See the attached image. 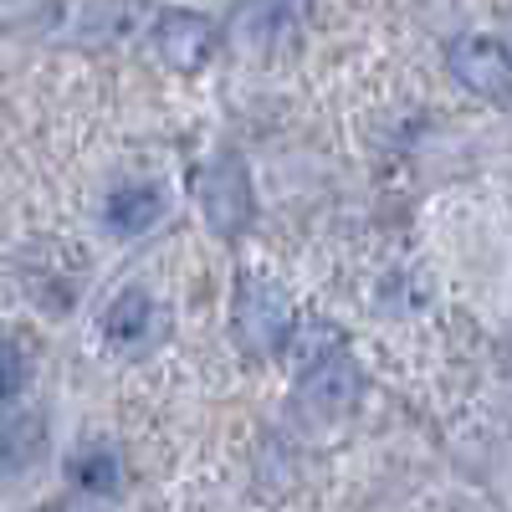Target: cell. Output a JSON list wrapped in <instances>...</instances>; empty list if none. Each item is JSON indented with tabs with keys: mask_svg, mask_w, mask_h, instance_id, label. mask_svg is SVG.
I'll list each match as a JSON object with an SVG mask.
<instances>
[{
	"mask_svg": "<svg viewBox=\"0 0 512 512\" xmlns=\"http://www.w3.org/2000/svg\"><path fill=\"white\" fill-rule=\"evenodd\" d=\"M292 313H287V297L267 282V277H241V287H236V323H231V333H236V344L251 354V359H272L287 338H292Z\"/></svg>",
	"mask_w": 512,
	"mask_h": 512,
	"instance_id": "1",
	"label": "cell"
},
{
	"mask_svg": "<svg viewBox=\"0 0 512 512\" xmlns=\"http://www.w3.org/2000/svg\"><path fill=\"white\" fill-rule=\"evenodd\" d=\"M200 205L216 236H241L251 221V180L236 154H216L200 169Z\"/></svg>",
	"mask_w": 512,
	"mask_h": 512,
	"instance_id": "2",
	"label": "cell"
},
{
	"mask_svg": "<svg viewBox=\"0 0 512 512\" xmlns=\"http://www.w3.org/2000/svg\"><path fill=\"white\" fill-rule=\"evenodd\" d=\"M446 62H451L461 88H472L477 98H507L512 93V57L492 36H456Z\"/></svg>",
	"mask_w": 512,
	"mask_h": 512,
	"instance_id": "3",
	"label": "cell"
},
{
	"mask_svg": "<svg viewBox=\"0 0 512 512\" xmlns=\"http://www.w3.org/2000/svg\"><path fill=\"white\" fill-rule=\"evenodd\" d=\"M159 333H164V313L154 308V297L139 292V287L118 292L113 303H108V313H103V338H108L113 349H123V354L149 349Z\"/></svg>",
	"mask_w": 512,
	"mask_h": 512,
	"instance_id": "4",
	"label": "cell"
},
{
	"mask_svg": "<svg viewBox=\"0 0 512 512\" xmlns=\"http://www.w3.org/2000/svg\"><path fill=\"white\" fill-rule=\"evenodd\" d=\"M236 26H241L236 36L246 41V47L282 52L287 41H292V31H297V11H292V0H251Z\"/></svg>",
	"mask_w": 512,
	"mask_h": 512,
	"instance_id": "8",
	"label": "cell"
},
{
	"mask_svg": "<svg viewBox=\"0 0 512 512\" xmlns=\"http://www.w3.org/2000/svg\"><path fill=\"white\" fill-rule=\"evenodd\" d=\"M21 379H26L21 349H16V344H6V405H11V410H16V400H21Z\"/></svg>",
	"mask_w": 512,
	"mask_h": 512,
	"instance_id": "14",
	"label": "cell"
},
{
	"mask_svg": "<svg viewBox=\"0 0 512 512\" xmlns=\"http://www.w3.org/2000/svg\"><path fill=\"white\" fill-rule=\"evenodd\" d=\"M128 21H134V6H128V0H67L57 31L82 36V41H108V36H123Z\"/></svg>",
	"mask_w": 512,
	"mask_h": 512,
	"instance_id": "7",
	"label": "cell"
},
{
	"mask_svg": "<svg viewBox=\"0 0 512 512\" xmlns=\"http://www.w3.org/2000/svg\"><path fill=\"white\" fill-rule=\"evenodd\" d=\"M364 395L359 364L349 354H333L328 364H318L313 374H303V405L313 415H349Z\"/></svg>",
	"mask_w": 512,
	"mask_h": 512,
	"instance_id": "6",
	"label": "cell"
},
{
	"mask_svg": "<svg viewBox=\"0 0 512 512\" xmlns=\"http://www.w3.org/2000/svg\"><path fill=\"white\" fill-rule=\"evenodd\" d=\"M159 216H164V190L159 185H123V190H113V200L103 210L113 236H144Z\"/></svg>",
	"mask_w": 512,
	"mask_h": 512,
	"instance_id": "9",
	"label": "cell"
},
{
	"mask_svg": "<svg viewBox=\"0 0 512 512\" xmlns=\"http://www.w3.org/2000/svg\"><path fill=\"white\" fill-rule=\"evenodd\" d=\"M379 303H384V313L410 318V313H420L425 303H431V282H425L420 272H390L384 287H379Z\"/></svg>",
	"mask_w": 512,
	"mask_h": 512,
	"instance_id": "12",
	"label": "cell"
},
{
	"mask_svg": "<svg viewBox=\"0 0 512 512\" xmlns=\"http://www.w3.org/2000/svg\"><path fill=\"white\" fill-rule=\"evenodd\" d=\"M287 344H292V359H297V369H303V374H313V369H318V364H328L333 354H344V338H338V328H333V323H323V318L297 323Z\"/></svg>",
	"mask_w": 512,
	"mask_h": 512,
	"instance_id": "11",
	"label": "cell"
},
{
	"mask_svg": "<svg viewBox=\"0 0 512 512\" xmlns=\"http://www.w3.org/2000/svg\"><path fill=\"white\" fill-rule=\"evenodd\" d=\"M149 36H154V52L175 67V72H195V67L210 57V41H216L210 21L195 16V11H159Z\"/></svg>",
	"mask_w": 512,
	"mask_h": 512,
	"instance_id": "5",
	"label": "cell"
},
{
	"mask_svg": "<svg viewBox=\"0 0 512 512\" xmlns=\"http://www.w3.org/2000/svg\"><path fill=\"white\" fill-rule=\"evenodd\" d=\"M41 451V420L36 415H6V466L11 472H21V466Z\"/></svg>",
	"mask_w": 512,
	"mask_h": 512,
	"instance_id": "13",
	"label": "cell"
},
{
	"mask_svg": "<svg viewBox=\"0 0 512 512\" xmlns=\"http://www.w3.org/2000/svg\"><path fill=\"white\" fill-rule=\"evenodd\" d=\"M67 477H72L77 492L108 497V492H118V482H123V466H118V456H113L108 446H82V451H72V461H67Z\"/></svg>",
	"mask_w": 512,
	"mask_h": 512,
	"instance_id": "10",
	"label": "cell"
}]
</instances>
